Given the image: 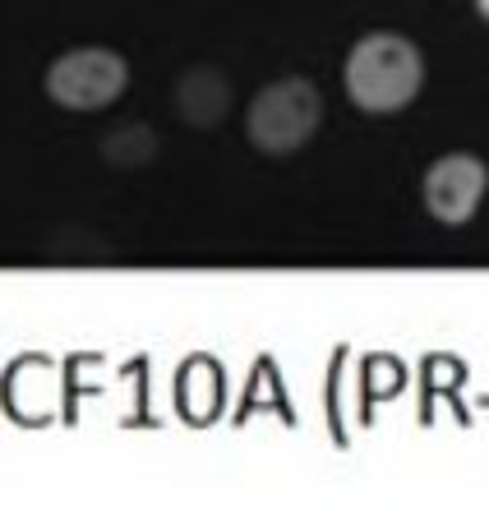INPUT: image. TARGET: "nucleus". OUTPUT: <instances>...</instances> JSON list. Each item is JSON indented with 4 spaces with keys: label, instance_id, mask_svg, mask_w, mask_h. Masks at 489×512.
Listing matches in <instances>:
<instances>
[{
    "label": "nucleus",
    "instance_id": "nucleus-1",
    "mask_svg": "<svg viewBox=\"0 0 489 512\" xmlns=\"http://www.w3.org/2000/svg\"><path fill=\"white\" fill-rule=\"evenodd\" d=\"M346 97L370 116H393L411 107L425 84V56L402 33H365L346 56Z\"/></svg>",
    "mask_w": 489,
    "mask_h": 512
},
{
    "label": "nucleus",
    "instance_id": "nucleus-2",
    "mask_svg": "<svg viewBox=\"0 0 489 512\" xmlns=\"http://www.w3.org/2000/svg\"><path fill=\"white\" fill-rule=\"evenodd\" d=\"M319 125H323V97L300 74H287V79H273L268 88H259L250 111H245V134L268 157L300 153L319 134Z\"/></svg>",
    "mask_w": 489,
    "mask_h": 512
},
{
    "label": "nucleus",
    "instance_id": "nucleus-3",
    "mask_svg": "<svg viewBox=\"0 0 489 512\" xmlns=\"http://www.w3.org/2000/svg\"><path fill=\"white\" fill-rule=\"evenodd\" d=\"M130 84V65L111 47H74L47 65V97L65 111H102Z\"/></svg>",
    "mask_w": 489,
    "mask_h": 512
},
{
    "label": "nucleus",
    "instance_id": "nucleus-4",
    "mask_svg": "<svg viewBox=\"0 0 489 512\" xmlns=\"http://www.w3.org/2000/svg\"><path fill=\"white\" fill-rule=\"evenodd\" d=\"M489 190V171L476 153H443L425 171V208L443 227H466Z\"/></svg>",
    "mask_w": 489,
    "mask_h": 512
},
{
    "label": "nucleus",
    "instance_id": "nucleus-5",
    "mask_svg": "<svg viewBox=\"0 0 489 512\" xmlns=\"http://www.w3.org/2000/svg\"><path fill=\"white\" fill-rule=\"evenodd\" d=\"M171 102H176V116L190 130H217L227 120L236 93H231V79L217 65H190L171 88Z\"/></svg>",
    "mask_w": 489,
    "mask_h": 512
},
{
    "label": "nucleus",
    "instance_id": "nucleus-6",
    "mask_svg": "<svg viewBox=\"0 0 489 512\" xmlns=\"http://www.w3.org/2000/svg\"><path fill=\"white\" fill-rule=\"evenodd\" d=\"M157 157V134L148 125H116L102 139V162L116 171H139Z\"/></svg>",
    "mask_w": 489,
    "mask_h": 512
},
{
    "label": "nucleus",
    "instance_id": "nucleus-7",
    "mask_svg": "<svg viewBox=\"0 0 489 512\" xmlns=\"http://www.w3.org/2000/svg\"><path fill=\"white\" fill-rule=\"evenodd\" d=\"M476 10H480V19H489V0H476Z\"/></svg>",
    "mask_w": 489,
    "mask_h": 512
}]
</instances>
